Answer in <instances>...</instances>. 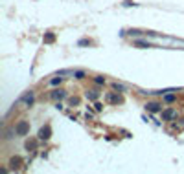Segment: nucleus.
<instances>
[{"instance_id": "nucleus-4", "label": "nucleus", "mask_w": 184, "mask_h": 174, "mask_svg": "<svg viewBox=\"0 0 184 174\" xmlns=\"http://www.w3.org/2000/svg\"><path fill=\"white\" fill-rule=\"evenodd\" d=\"M50 97H52V99H55V101H61V99H65V97H66V92H65V90H53V92L50 94Z\"/></svg>"}, {"instance_id": "nucleus-3", "label": "nucleus", "mask_w": 184, "mask_h": 174, "mask_svg": "<svg viewBox=\"0 0 184 174\" xmlns=\"http://www.w3.org/2000/svg\"><path fill=\"white\" fill-rule=\"evenodd\" d=\"M173 117H177V110H175V108L162 110V119H164V121H171Z\"/></svg>"}, {"instance_id": "nucleus-16", "label": "nucleus", "mask_w": 184, "mask_h": 174, "mask_svg": "<svg viewBox=\"0 0 184 174\" xmlns=\"http://www.w3.org/2000/svg\"><path fill=\"white\" fill-rule=\"evenodd\" d=\"M136 44H138V46H144V48H151V44L146 42V40H136Z\"/></svg>"}, {"instance_id": "nucleus-8", "label": "nucleus", "mask_w": 184, "mask_h": 174, "mask_svg": "<svg viewBox=\"0 0 184 174\" xmlns=\"http://www.w3.org/2000/svg\"><path fill=\"white\" fill-rule=\"evenodd\" d=\"M41 141V139H39ZM37 139H29V141H26V149L28 150H37V143H39Z\"/></svg>"}, {"instance_id": "nucleus-15", "label": "nucleus", "mask_w": 184, "mask_h": 174, "mask_svg": "<svg viewBox=\"0 0 184 174\" xmlns=\"http://www.w3.org/2000/svg\"><path fill=\"white\" fill-rule=\"evenodd\" d=\"M129 35H131V37H140V35H146V33H142V31H138V29H131Z\"/></svg>"}, {"instance_id": "nucleus-5", "label": "nucleus", "mask_w": 184, "mask_h": 174, "mask_svg": "<svg viewBox=\"0 0 184 174\" xmlns=\"http://www.w3.org/2000/svg\"><path fill=\"white\" fill-rule=\"evenodd\" d=\"M33 99H35V95H33V92H31V90H29L28 94H24V95L20 97V101H22V103H26L28 106H29V105L33 103Z\"/></svg>"}, {"instance_id": "nucleus-1", "label": "nucleus", "mask_w": 184, "mask_h": 174, "mask_svg": "<svg viewBox=\"0 0 184 174\" xmlns=\"http://www.w3.org/2000/svg\"><path fill=\"white\" fill-rule=\"evenodd\" d=\"M29 132V123L28 121H18L15 127V136H26Z\"/></svg>"}, {"instance_id": "nucleus-13", "label": "nucleus", "mask_w": 184, "mask_h": 174, "mask_svg": "<svg viewBox=\"0 0 184 174\" xmlns=\"http://www.w3.org/2000/svg\"><path fill=\"white\" fill-rule=\"evenodd\" d=\"M61 81H63V77L59 75V77H55V79H52V81H50V84H52V86H57V84H61Z\"/></svg>"}, {"instance_id": "nucleus-17", "label": "nucleus", "mask_w": 184, "mask_h": 174, "mask_svg": "<svg viewBox=\"0 0 184 174\" xmlns=\"http://www.w3.org/2000/svg\"><path fill=\"white\" fill-rule=\"evenodd\" d=\"M94 81H96L98 84H103V83H105V77H101V75H98V77L94 79Z\"/></svg>"}, {"instance_id": "nucleus-18", "label": "nucleus", "mask_w": 184, "mask_h": 174, "mask_svg": "<svg viewBox=\"0 0 184 174\" xmlns=\"http://www.w3.org/2000/svg\"><path fill=\"white\" fill-rule=\"evenodd\" d=\"M112 86H114V90H118V92H123V86H122V84H118V83H114Z\"/></svg>"}, {"instance_id": "nucleus-7", "label": "nucleus", "mask_w": 184, "mask_h": 174, "mask_svg": "<svg viewBox=\"0 0 184 174\" xmlns=\"http://www.w3.org/2000/svg\"><path fill=\"white\" fill-rule=\"evenodd\" d=\"M107 101H109V103L118 105V103H122V97H120L118 94H109V95H107Z\"/></svg>"}, {"instance_id": "nucleus-9", "label": "nucleus", "mask_w": 184, "mask_h": 174, "mask_svg": "<svg viewBox=\"0 0 184 174\" xmlns=\"http://www.w3.org/2000/svg\"><path fill=\"white\" fill-rule=\"evenodd\" d=\"M44 42H46V44H52V42H55V35H53L52 31H48V33L44 35Z\"/></svg>"}, {"instance_id": "nucleus-10", "label": "nucleus", "mask_w": 184, "mask_h": 174, "mask_svg": "<svg viewBox=\"0 0 184 174\" xmlns=\"http://www.w3.org/2000/svg\"><path fill=\"white\" fill-rule=\"evenodd\" d=\"M20 163H22V160H20V158H13V160L9 161V165H11V169H15V171H17V169L20 167Z\"/></svg>"}, {"instance_id": "nucleus-14", "label": "nucleus", "mask_w": 184, "mask_h": 174, "mask_svg": "<svg viewBox=\"0 0 184 174\" xmlns=\"http://www.w3.org/2000/svg\"><path fill=\"white\" fill-rule=\"evenodd\" d=\"M173 99H175V95H173V94H168V92L164 94V101H166V103H171Z\"/></svg>"}, {"instance_id": "nucleus-2", "label": "nucleus", "mask_w": 184, "mask_h": 174, "mask_svg": "<svg viewBox=\"0 0 184 174\" xmlns=\"http://www.w3.org/2000/svg\"><path fill=\"white\" fill-rule=\"evenodd\" d=\"M50 136H52V127H50V125H44V127L39 130V139H41V141H46V139H50Z\"/></svg>"}, {"instance_id": "nucleus-11", "label": "nucleus", "mask_w": 184, "mask_h": 174, "mask_svg": "<svg viewBox=\"0 0 184 174\" xmlns=\"http://www.w3.org/2000/svg\"><path fill=\"white\" fill-rule=\"evenodd\" d=\"M98 97H100V94H98L96 90H90V92H87V99H92V101H94V99H98Z\"/></svg>"}, {"instance_id": "nucleus-19", "label": "nucleus", "mask_w": 184, "mask_h": 174, "mask_svg": "<svg viewBox=\"0 0 184 174\" xmlns=\"http://www.w3.org/2000/svg\"><path fill=\"white\" fill-rule=\"evenodd\" d=\"M77 103H79V99H77V97H72V99H70V105H77Z\"/></svg>"}, {"instance_id": "nucleus-6", "label": "nucleus", "mask_w": 184, "mask_h": 174, "mask_svg": "<svg viewBox=\"0 0 184 174\" xmlns=\"http://www.w3.org/2000/svg\"><path fill=\"white\" fill-rule=\"evenodd\" d=\"M146 108H147L149 112H159V110H162V105H160V103H147Z\"/></svg>"}, {"instance_id": "nucleus-12", "label": "nucleus", "mask_w": 184, "mask_h": 174, "mask_svg": "<svg viewBox=\"0 0 184 174\" xmlns=\"http://www.w3.org/2000/svg\"><path fill=\"white\" fill-rule=\"evenodd\" d=\"M74 77H76V79H83V77H85V72H83V70H74Z\"/></svg>"}]
</instances>
